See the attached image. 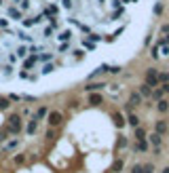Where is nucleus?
I'll return each mask as SVG.
<instances>
[{
	"label": "nucleus",
	"mask_w": 169,
	"mask_h": 173,
	"mask_svg": "<svg viewBox=\"0 0 169 173\" xmlns=\"http://www.w3.org/2000/svg\"><path fill=\"white\" fill-rule=\"evenodd\" d=\"M159 74H157V70H148V74H146V85L150 86H159V78H157Z\"/></svg>",
	"instance_id": "1"
},
{
	"label": "nucleus",
	"mask_w": 169,
	"mask_h": 173,
	"mask_svg": "<svg viewBox=\"0 0 169 173\" xmlns=\"http://www.w3.org/2000/svg\"><path fill=\"white\" fill-rule=\"evenodd\" d=\"M61 120H64L61 112H51V114H49V125H51V127H57Z\"/></svg>",
	"instance_id": "2"
},
{
	"label": "nucleus",
	"mask_w": 169,
	"mask_h": 173,
	"mask_svg": "<svg viewBox=\"0 0 169 173\" xmlns=\"http://www.w3.org/2000/svg\"><path fill=\"white\" fill-rule=\"evenodd\" d=\"M53 70H55V63H53V61H51V63H42V68H40L38 74H40V76H47V74H51Z\"/></svg>",
	"instance_id": "3"
},
{
	"label": "nucleus",
	"mask_w": 169,
	"mask_h": 173,
	"mask_svg": "<svg viewBox=\"0 0 169 173\" xmlns=\"http://www.w3.org/2000/svg\"><path fill=\"white\" fill-rule=\"evenodd\" d=\"M112 118H114V125H116L119 129H121V127L125 125V118H123V114H121V112H116V114H114Z\"/></svg>",
	"instance_id": "4"
},
{
	"label": "nucleus",
	"mask_w": 169,
	"mask_h": 173,
	"mask_svg": "<svg viewBox=\"0 0 169 173\" xmlns=\"http://www.w3.org/2000/svg\"><path fill=\"white\" fill-rule=\"evenodd\" d=\"M157 108H159V112L165 114V112L169 110V101H167V99H159V106H157Z\"/></svg>",
	"instance_id": "5"
},
{
	"label": "nucleus",
	"mask_w": 169,
	"mask_h": 173,
	"mask_svg": "<svg viewBox=\"0 0 169 173\" xmlns=\"http://www.w3.org/2000/svg\"><path fill=\"white\" fill-rule=\"evenodd\" d=\"M36 127H38V118L34 116V118L30 120V125H28V135H32V133L36 131Z\"/></svg>",
	"instance_id": "6"
},
{
	"label": "nucleus",
	"mask_w": 169,
	"mask_h": 173,
	"mask_svg": "<svg viewBox=\"0 0 169 173\" xmlns=\"http://www.w3.org/2000/svg\"><path fill=\"white\" fill-rule=\"evenodd\" d=\"M140 101H142V95H140V93H133V95L129 97V106H137Z\"/></svg>",
	"instance_id": "7"
},
{
	"label": "nucleus",
	"mask_w": 169,
	"mask_h": 173,
	"mask_svg": "<svg viewBox=\"0 0 169 173\" xmlns=\"http://www.w3.org/2000/svg\"><path fill=\"white\" fill-rule=\"evenodd\" d=\"M84 89H87L89 93H91V91H102V89H104V83H93V85H87Z\"/></svg>",
	"instance_id": "8"
},
{
	"label": "nucleus",
	"mask_w": 169,
	"mask_h": 173,
	"mask_svg": "<svg viewBox=\"0 0 169 173\" xmlns=\"http://www.w3.org/2000/svg\"><path fill=\"white\" fill-rule=\"evenodd\" d=\"M89 101H91L93 106H97V103H102V95H99V93H93V95H89Z\"/></svg>",
	"instance_id": "9"
},
{
	"label": "nucleus",
	"mask_w": 169,
	"mask_h": 173,
	"mask_svg": "<svg viewBox=\"0 0 169 173\" xmlns=\"http://www.w3.org/2000/svg\"><path fill=\"white\" fill-rule=\"evenodd\" d=\"M150 93H152V89L148 85H142V89H140V95L142 97H150Z\"/></svg>",
	"instance_id": "10"
},
{
	"label": "nucleus",
	"mask_w": 169,
	"mask_h": 173,
	"mask_svg": "<svg viewBox=\"0 0 169 173\" xmlns=\"http://www.w3.org/2000/svg\"><path fill=\"white\" fill-rule=\"evenodd\" d=\"M127 120H129V125H131V127H133V129H135V127H137V125H140V118H137V116H135V114H129V118H127Z\"/></svg>",
	"instance_id": "11"
},
{
	"label": "nucleus",
	"mask_w": 169,
	"mask_h": 173,
	"mask_svg": "<svg viewBox=\"0 0 169 173\" xmlns=\"http://www.w3.org/2000/svg\"><path fill=\"white\" fill-rule=\"evenodd\" d=\"M144 137H146V131L140 129V127H135V139H137V141H142Z\"/></svg>",
	"instance_id": "12"
},
{
	"label": "nucleus",
	"mask_w": 169,
	"mask_h": 173,
	"mask_svg": "<svg viewBox=\"0 0 169 173\" xmlns=\"http://www.w3.org/2000/svg\"><path fill=\"white\" fill-rule=\"evenodd\" d=\"M150 97H152V99H157V101H159V99H163V91H161V89H157V91H152V93H150Z\"/></svg>",
	"instance_id": "13"
},
{
	"label": "nucleus",
	"mask_w": 169,
	"mask_h": 173,
	"mask_svg": "<svg viewBox=\"0 0 169 173\" xmlns=\"http://www.w3.org/2000/svg\"><path fill=\"white\" fill-rule=\"evenodd\" d=\"M150 141H152L154 146H159V144H161V135H159V133H152V135H150Z\"/></svg>",
	"instance_id": "14"
},
{
	"label": "nucleus",
	"mask_w": 169,
	"mask_h": 173,
	"mask_svg": "<svg viewBox=\"0 0 169 173\" xmlns=\"http://www.w3.org/2000/svg\"><path fill=\"white\" fill-rule=\"evenodd\" d=\"M135 150H140V152H146V150H148V146H146V144H144V139H142V141H137V144H135Z\"/></svg>",
	"instance_id": "15"
},
{
	"label": "nucleus",
	"mask_w": 169,
	"mask_h": 173,
	"mask_svg": "<svg viewBox=\"0 0 169 173\" xmlns=\"http://www.w3.org/2000/svg\"><path fill=\"white\" fill-rule=\"evenodd\" d=\"M165 131H167V125H165V123H157V133H159V135L165 133Z\"/></svg>",
	"instance_id": "16"
},
{
	"label": "nucleus",
	"mask_w": 169,
	"mask_h": 173,
	"mask_svg": "<svg viewBox=\"0 0 169 173\" xmlns=\"http://www.w3.org/2000/svg\"><path fill=\"white\" fill-rule=\"evenodd\" d=\"M9 106H11V101H9V99H4V97H0V110H6Z\"/></svg>",
	"instance_id": "17"
},
{
	"label": "nucleus",
	"mask_w": 169,
	"mask_h": 173,
	"mask_svg": "<svg viewBox=\"0 0 169 173\" xmlns=\"http://www.w3.org/2000/svg\"><path fill=\"white\" fill-rule=\"evenodd\" d=\"M157 78H159V83H169V74H167V72H163V74H159Z\"/></svg>",
	"instance_id": "18"
},
{
	"label": "nucleus",
	"mask_w": 169,
	"mask_h": 173,
	"mask_svg": "<svg viewBox=\"0 0 169 173\" xmlns=\"http://www.w3.org/2000/svg\"><path fill=\"white\" fill-rule=\"evenodd\" d=\"M131 173H144V169H142V165H133V169H131Z\"/></svg>",
	"instance_id": "19"
},
{
	"label": "nucleus",
	"mask_w": 169,
	"mask_h": 173,
	"mask_svg": "<svg viewBox=\"0 0 169 173\" xmlns=\"http://www.w3.org/2000/svg\"><path fill=\"white\" fill-rule=\"evenodd\" d=\"M150 55H152V57H154V59H157V57H159V44H154V49H152V53H150Z\"/></svg>",
	"instance_id": "20"
},
{
	"label": "nucleus",
	"mask_w": 169,
	"mask_h": 173,
	"mask_svg": "<svg viewBox=\"0 0 169 173\" xmlns=\"http://www.w3.org/2000/svg\"><path fill=\"white\" fill-rule=\"evenodd\" d=\"M108 72H112V74H119V72H121V68H119V66H112V68H108Z\"/></svg>",
	"instance_id": "21"
},
{
	"label": "nucleus",
	"mask_w": 169,
	"mask_h": 173,
	"mask_svg": "<svg viewBox=\"0 0 169 173\" xmlns=\"http://www.w3.org/2000/svg\"><path fill=\"white\" fill-rule=\"evenodd\" d=\"M127 146V139L125 137H119V148H125Z\"/></svg>",
	"instance_id": "22"
},
{
	"label": "nucleus",
	"mask_w": 169,
	"mask_h": 173,
	"mask_svg": "<svg viewBox=\"0 0 169 173\" xmlns=\"http://www.w3.org/2000/svg\"><path fill=\"white\" fill-rule=\"evenodd\" d=\"M142 169H144V173H152V171H154V169H152V165H144Z\"/></svg>",
	"instance_id": "23"
},
{
	"label": "nucleus",
	"mask_w": 169,
	"mask_h": 173,
	"mask_svg": "<svg viewBox=\"0 0 169 173\" xmlns=\"http://www.w3.org/2000/svg\"><path fill=\"white\" fill-rule=\"evenodd\" d=\"M114 171H123V161H119V163L114 165Z\"/></svg>",
	"instance_id": "24"
},
{
	"label": "nucleus",
	"mask_w": 169,
	"mask_h": 173,
	"mask_svg": "<svg viewBox=\"0 0 169 173\" xmlns=\"http://www.w3.org/2000/svg\"><path fill=\"white\" fill-rule=\"evenodd\" d=\"M161 91H163V93H169V83H163V85H161Z\"/></svg>",
	"instance_id": "25"
},
{
	"label": "nucleus",
	"mask_w": 169,
	"mask_h": 173,
	"mask_svg": "<svg viewBox=\"0 0 169 173\" xmlns=\"http://www.w3.org/2000/svg\"><path fill=\"white\" fill-rule=\"evenodd\" d=\"M163 34H169V23H165V25H163Z\"/></svg>",
	"instance_id": "26"
}]
</instances>
